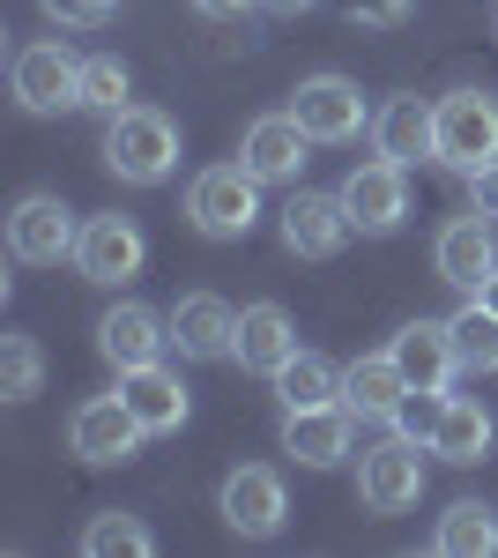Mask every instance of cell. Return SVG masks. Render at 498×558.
<instances>
[{
    "label": "cell",
    "instance_id": "cell-1",
    "mask_svg": "<svg viewBox=\"0 0 498 558\" xmlns=\"http://www.w3.org/2000/svg\"><path fill=\"white\" fill-rule=\"evenodd\" d=\"M105 165L126 179V186H157L179 165V128H171L157 105H120L105 120Z\"/></svg>",
    "mask_w": 498,
    "mask_h": 558
},
{
    "label": "cell",
    "instance_id": "cell-2",
    "mask_svg": "<svg viewBox=\"0 0 498 558\" xmlns=\"http://www.w3.org/2000/svg\"><path fill=\"white\" fill-rule=\"evenodd\" d=\"M186 216H194V231H208V239H246L253 216H260V179L246 165H208L186 186Z\"/></svg>",
    "mask_w": 498,
    "mask_h": 558
},
{
    "label": "cell",
    "instance_id": "cell-3",
    "mask_svg": "<svg viewBox=\"0 0 498 558\" xmlns=\"http://www.w3.org/2000/svg\"><path fill=\"white\" fill-rule=\"evenodd\" d=\"M498 157V105L476 97V89H454L439 97V165L454 172H484Z\"/></svg>",
    "mask_w": 498,
    "mask_h": 558
},
{
    "label": "cell",
    "instance_id": "cell-4",
    "mask_svg": "<svg viewBox=\"0 0 498 558\" xmlns=\"http://www.w3.org/2000/svg\"><path fill=\"white\" fill-rule=\"evenodd\" d=\"M416 454H432V447H416V439H379L373 454L357 462V492H365V507L373 514H410L416 499H424V462Z\"/></svg>",
    "mask_w": 498,
    "mask_h": 558
},
{
    "label": "cell",
    "instance_id": "cell-5",
    "mask_svg": "<svg viewBox=\"0 0 498 558\" xmlns=\"http://www.w3.org/2000/svg\"><path fill=\"white\" fill-rule=\"evenodd\" d=\"M83 246V231H75V209L60 202V194H23L15 216H8V254L45 268V260H68Z\"/></svg>",
    "mask_w": 498,
    "mask_h": 558
},
{
    "label": "cell",
    "instance_id": "cell-6",
    "mask_svg": "<svg viewBox=\"0 0 498 558\" xmlns=\"http://www.w3.org/2000/svg\"><path fill=\"white\" fill-rule=\"evenodd\" d=\"M15 97L31 112H60V105H83V60L60 38H38L15 52Z\"/></svg>",
    "mask_w": 498,
    "mask_h": 558
},
{
    "label": "cell",
    "instance_id": "cell-7",
    "mask_svg": "<svg viewBox=\"0 0 498 558\" xmlns=\"http://www.w3.org/2000/svg\"><path fill=\"white\" fill-rule=\"evenodd\" d=\"M142 439H149V432H142V417L126 410L120 395H97V402H83V410H75V425H68V447H75L83 462H97V470L126 462Z\"/></svg>",
    "mask_w": 498,
    "mask_h": 558
},
{
    "label": "cell",
    "instance_id": "cell-8",
    "mask_svg": "<svg viewBox=\"0 0 498 558\" xmlns=\"http://www.w3.org/2000/svg\"><path fill=\"white\" fill-rule=\"evenodd\" d=\"M410 165H394V157H379V165H357V172L342 179V209L357 231H394L402 216H410Z\"/></svg>",
    "mask_w": 498,
    "mask_h": 558
},
{
    "label": "cell",
    "instance_id": "cell-9",
    "mask_svg": "<svg viewBox=\"0 0 498 558\" xmlns=\"http://www.w3.org/2000/svg\"><path fill=\"white\" fill-rule=\"evenodd\" d=\"M291 120H297L305 134H313V142H350V134L365 128L373 112H365L357 83H342V75H313V83H297Z\"/></svg>",
    "mask_w": 498,
    "mask_h": 558
},
{
    "label": "cell",
    "instance_id": "cell-10",
    "mask_svg": "<svg viewBox=\"0 0 498 558\" xmlns=\"http://www.w3.org/2000/svg\"><path fill=\"white\" fill-rule=\"evenodd\" d=\"M283 514H291V499H283V476L276 470H231L223 476V521H231L239 536L268 544V536L283 529Z\"/></svg>",
    "mask_w": 498,
    "mask_h": 558
},
{
    "label": "cell",
    "instance_id": "cell-11",
    "mask_svg": "<svg viewBox=\"0 0 498 558\" xmlns=\"http://www.w3.org/2000/svg\"><path fill=\"white\" fill-rule=\"evenodd\" d=\"M142 231H134V216H89L83 223V246H75V268H83L89 283H126V276H142Z\"/></svg>",
    "mask_w": 498,
    "mask_h": 558
},
{
    "label": "cell",
    "instance_id": "cell-12",
    "mask_svg": "<svg viewBox=\"0 0 498 558\" xmlns=\"http://www.w3.org/2000/svg\"><path fill=\"white\" fill-rule=\"evenodd\" d=\"M305 149H313V134L297 128L291 112H268V120H253V128H246V149H239V165H246L260 186H283V179L305 172Z\"/></svg>",
    "mask_w": 498,
    "mask_h": 558
},
{
    "label": "cell",
    "instance_id": "cell-13",
    "mask_svg": "<svg viewBox=\"0 0 498 558\" xmlns=\"http://www.w3.org/2000/svg\"><path fill=\"white\" fill-rule=\"evenodd\" d=\"M439 283H454V291H484V276L498 268V246H491V223H484V209H469V216H454L447 231H439Z\"/></svg>",
    "mask_w": 498,
    "mask_h": 558
},
{
    "label": "cell",
    "instance_id": "cell-14",
    "mask_svg": "<svg viewBox=\"0 0 498 558\" xmlns=\"http://www.w3.org/2000/svg\"><path fill=\"white\" fill-rule=\"evenodd\" d=\"M171 343H179V357H231L239 350V313L216 299V291H194V299L171 305Z\"/></svg>",
    "mask_w": 498,
    "mask_h": 558
},
{
    "label": "cell",
    "instance_id": "cell-15",
    "mask_svg": "<svg viewBox=\"0 0 498 558\" xmlns=\"http://www.w3.org/2000/svg\"><path fill=\"white\" fill-rule=\"evenodd\" d=\"M350 231H357V223L342 209V194H291V209H283V246L305 254V260H328Z\"/></svg>",
    "mask_w": 498,
    "mask_h": 558
},
{
    "label": "cell",
    "instance_id": "cell-16",
    "mask_svg": "<svg viewBox=\"0 0 498 558\" xmlns=\"http://www.w3.org/2000/svg\"><path fill=\"white\" fill-rule=\"evenodd\" d=\"M283 454L305 462V470H335L350 454V410L328 402V410H283Z\"/></svg>",
    "mask_w": 498,
    "mask_h": 558
},
{
    "label": "cell",
    "instance_id": "cell-17",
    "mask_svg": "<svg viewBox=\"0 0 498 558\" xmlns=\"http://www.w3.org/2000/svg\"><path fill=\"white\" fill-rule=\"evenodd\" d=\"M373 142H379V157H394V165L439 157V105H424V97H387V112L373 120Z\"/></svg>",
    "mask_w": 498,
    "mask_h": 558
},
{
    "label": "cell",
    "instance_id": "cell-18",
    "mask_svg": "<svg viewBox=\"0 0 498 558\" xmlns=\"http://www.w3.org/2000/svg\"><path fill=\"white\" fill-rule=\"evenodd\" d=\"M165 343H171V320H157L149 305H112V313L97 320V350H105L120 373L126 365H157Z\"/></svg>",
    "mask_w": 498,
    "mask_h": 558
},
{
    "label": "cell",
    "instance_id": "cell-19",
    "mask_svg": "<svg viewBox=\"0 0 498 558\" xmlns=\"http://www.w3.org/2000/svg\"><path fill=\"white\" fill-rule=\"evenodd\" d=\"M120 402L142 417V432H179L186 425V380L165 365H126L120 373Z\"/></svg>",
    "mask_w": 498,
    "mask_h": 558
},
{
    "label": "cell",
    "instance_id": "cell-20",
    "mask_svg": "<svg viewBox=\"0 0 498 558\" xmlns=\"http://www.w3.org/2000/svg\"><path fill=\"white\" fill-rule=\"evenodd\" d=\"M231 357H239L246 373H268V380H276V373L297 357L291 313H283V305H246V313H239V350H231Z\"/></svg>",
    "mask_w": 498,
    "mask_h": 558
},
{
    "label": "cell",
    "instance_id": "cell-21",
    "mask_svg": "<svg viewBox=\"0 0 498 558\" xmlns=\"http://www.w3.org/2000/svg\"><path fill=\"white\" fill-rule=\"evenodd\" d=\"M394 365L410 373V387H447L461 373V357H454V328L447 320H410L402 336H394Z\"/></svg>",
    "mask_w": 498,
    "mask_h": 558
},
{
    "label": "cell",
    "instance_id": "cell-22",
    "mask_svg": "<svg viewBox=\"0 0 498 558\" xmlns=\"http://www.w3.org/2000/svg\"><path fill=\"white\" fill-rule=\"evenodd\" d=\"M402 395H410V373L394 365V350L357 357V365L342 373V410H350V417H394Z\"/></svg>",
    "mask_w": 498,
    "mask_h": 558
},
{
    "label": "cell",
    "instance_id": "cell-23",
    "mask_svg": "<svg viewBox=\"0 0 498 558\" xmlns=\"http://www.w3.org/2000/svg\"><path fill=\"white\" fill-rule=\"evenodd\" d=\"M432 454L454 462V470H476V462L491 454V410L469 402V395H454V402H447V425H439V439H432Z\"/></svg>",
    "mask_w": 498,
    "mask_h": 558
},
{
    "label": "cell",
    "instance_id": "cell-24",
    "mask_svg": "<svg viewBox=\"0 0 498 558\" xmlns=\"http://www.w3.org/2000/svg\"><path fill=\"white\" fill-rule=\"evenodd\" d=\"M276 395H283V410H328V402H342V373H335L328 357L297 350L291 365L276 373Z\"/></svg>",
    "mask_w": 498,
    "mask_h": 558
},
{
    "label": "cell",
    "instance_id": "cell-25",
    "mask_svg": "<svg viewBox=\"0 0 498 558\" xmlns=\"http://www.w3.org/2000/svg\"><path fill=\"white\" fill-rule=\"evenodd\" d=\"M439 551H447V558H491V551H498V521H491V507H476V499H454V507L439 514Z\"/></svg>",
    "mask_w": 498,
    "mask_h": 558
},
{
    "label": "cell",
    "instance_id": "cell-26",
    "mask_svg": "<svg viewBox=\"0 0 498 558\" xmlns=\"http://www.w3.org/2000/svg\"><path fill=\"white\" fill-rule=\"evenodd\" d=\"M454 328V357H461V373H498V313L484 299H469L447 320Z\"/></svg>",
    "mask_w": 498,
    "mask_h": 558
},
{
    "label": "cell",
    "instance_id": "cell-27",
    "mask_svg": "<svg viewBox=\"0 0 498 558\" xmlns=\"http://www.w3.org/2000/svg\"><path fill=\"white\" fill-rule=\"evenodd\" d=\"M83 551L89 558H149V551H157V536H149L134 514H97L83 529Z\"/></svg>",
    "mask_w": 498,
    "mask_h": 558
},
{
    "label": "cell",
    "instance_id": "cell-28",
    "mask_svg": "<svg viewBox=\"0 0 498 558\" xmlns=\"http://www.w3.org/2000/svg\"><path fill=\"white\" fill-rule=\"evenodd\" d=\"M447 402H454L447 387H410V395L394 402V417H387V425L402 432V439H416V447H432L439 425H447Z\"/></svg>",
    "mask_w": 498,
    "mask_h": 558
},
{
    "label": "cell",
    "instance_id": "cell-29",
    "mask_svg": "<svg viewBox=\"0 0 498 558\" xmlns=\"http://www.w3.org/2000/svg\"><path fill=\"white\" fill-rule=\"evenodd\" d=\"M38 387H45L38 343H31V336H0V395H8V402H31Z\"/></svg>",
    "mask_w": 498,
    "mask_h": 558
},
{
    "label": "cell",
    "instance_id": "cell-30",
    "mask_svg": "<svg viewBox=\"0 0 498 558\" xmlns=\"http://www.w3.org/2000/svg\"><path fill=\"white\" fill-rule=\"evenodd\" d=\"M83 105H97V112H120L126 105V68L112 60V52L83 60Z\"/></svg>",
    "mask_w": 498,
    "mask_h": 558
},
{
    "label": "cell",
    "instance_id": "cell-31",
    "mask_svg": "<svg viewBox=\"0 0 498 558\" xmlns=\"http://www.w3.org/2000/svg\"><path fill=\"white\" fill-rule=\"evenodd\" d=\"M45 15H52L60 31H105V23L120 15V0H45Z\"/></svg>",
    "mask_w": 498,
    "mask_h": 558
},
{
    "label": "cell",
    "instance_id": "cell-32",
    "mask_svg": "<svg viewBox=\"0 0 498 558\" xmlns=\"http://www.w3.org/2000/svg\"><path fill=\"white\" fill-rule=\"evenodd\" d=\"M469 194H476V209H484V216H498V157L484 165V172H469Z\"/></svg>",
    "mask_w": 498,
    "mask_h": 558
},
{
    "label": "cell",
    "instance_id": "cell-33",
    "mask_svg": "<svg viewBox=\"0 0 498 558\" xmlns=\"http://www.w3.org/2000/svg\"><path fill=\"white\" fill-rule=\"evenodd\" d=\"M410 0H350V23H394Z\"/></svg>",
    "mask_w": 498,
    "mask_h": 558
},
{
    "label": "cell",
    "instance_id": "cell-34",
    "mask_svg": "<svg viewBox=\"0 0 498 558\" xmlns=\"http://www.w3.org/2000/svg\"><path fill=\"white\" fill-rule=\"evenodd\" d=\"M202 15H216V23H231V15H246V8H260V0H194Z\"/></svg>",
    "mask_w": 498,
    "mask_h": 558
},
{
    "label": "cell",
    "instance_id": "cell-35",
    "mask_svg": "<svg viewBox=\"0 0 498 558\" xmlns=\"http://www.w3.org/2000/svg\"><path fill=\"white\" fill-rule=\"evenodd\" d=\"M260 8H276V15H305L313 0H260Z\"/></svg>",
    "mask_w": 498,
    "mask_h": 558
},
{
    "label": "cell",
    "instance_id": "cell-36",
    "mask_svg": "<svg viewBox=\"0 0 498 558\" xmlns=\"http://www.w3.org/2000/svg\"><path fill=\"white\" fill-rule=\"evenodd\" d=\"M476 299H484V305H491V313H498V268H491V276H484V291H476Z\"/></svg>",
    "mask_w": 498,
    "mask_h": 558
}]
</instances>
